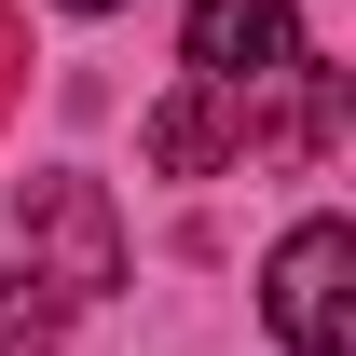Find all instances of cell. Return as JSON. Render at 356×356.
<instances>
[{
  "mask_svg": "<svg viewBox=\"0 0 356 356\" xmlns=\"http://www.w3.org/2000/svg\"><path fill=\"white\" fill-rule=\"evenodd\" d=\"M261 315H274L288 356H343L356 343V233L343 220H302L288 247H274V274H261Z\"/></svg>",
  "mask_w": 356,
  "mask_h": 356,
  "instance_id": "cell-1",
  "label": "cell"
},
{
  "mask_svg": "<svg viewBox=\"0 0 356 356\" xmlns=\"http://www.w3.org/2000/svg\"><path fill=\"white\" fill-rule=\"evenodd\" d=\"M55 329H69V315H55L42 274H0V356H55Z\"/></svg>",
  "mask_w": 356,
  "mask_h": 356,
  "instance_id": "cell-5",
  "label": "cell"
},
{
  "mask_svg": "<svg viewBox=\"0 0 356 356\" xmlns=\"http://www.w3.org/2000/svg\"><path fill=\"white\" fill-rule=\"evenodd\" d=\"M137 137H151V165H165V178H206L220 151H247V96H220V83H178L165 110L137 124Z\"/></svg>",
  "mask_w": 356,
  "mask_h": 356,
  "instance_id": "cell-4",
  "label": "cell"
},
{
  "mask_svg": "<svg viewBox=\"0 0 356 356\" xmlns=\"http://www.w3.org/2000/svg\"><path fill=\"white\" fill-rule=\"evenodd\" d=\"M55 14H124V0H55Z\"/></svg>",
  "mask_w": 356,
  "mask_h": 356,
  "instance_id": "cell-6",
  "label": "cell"
},
{
  "mask_svg": "<svg viewBox=\"0 0 356 356\" xmlns=\"http://www.w3.org/2000/svg\"><path fill=\"white\" fill-rule=\"evenodd\" d=\"M28 233L55 247L42 288H69V302L124 288V233H110V206H96V178H42V192H28Z\"/></svg>",
  "mask_w": 356,
  "mask_h": 356,
  "instance_id": "cell-3",
  "label": "cell"
},
{
  "mask_svg": "<svg viewBox=\"0 0 356 356\" xmlns=\"http://www.w3.org/2000/svg\"><path fill=\"white\" fill-rule=\"evenodd\" d=\"M192 83H220V96H274V83H302L315 55L302 28H288V0H192Z\"/></svg>",
  "mask_w": 356,
  "mask_h": 356,
  "instance_id": "cell-2",
  "label": "cell"
}]
</instances>
